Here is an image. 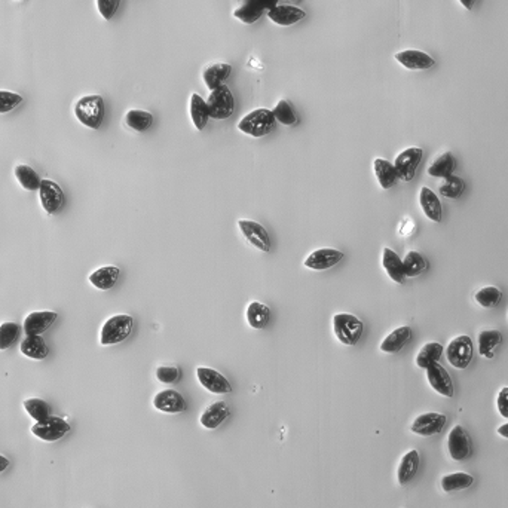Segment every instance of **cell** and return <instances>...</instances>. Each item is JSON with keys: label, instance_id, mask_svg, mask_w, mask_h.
<instances>
[{"label": "cell", "instance_id": "1", "mask_svg": "<svg viewBox=\"0 0 508 508\" xmlns=\"http://www.w3.org/2000/svg\"><path fill=\"white\" fill-rule=\"evenodd\" d=\"M106 113L104 100L100 95H85L75 106L78 120L91 130H99Z\"/></svg>", "mask_w": 508, "mask_h": 508}, {"label": "cell", "instance_id": "2", "mask_svg": "<svg viewBox=\"0 0 508 508\" xmlns=\"http://www.w3.org/2000/svg\"><path fill=\"white\" fill-rule=\"evenodd\" d=\"M275 118H273L272 111L268 109H256V111L245 115L240 123L238 130L247 135H252L259 139V137H265L271 134L275 128Z\"/></svg>", "mask_w": 508, "mask_h": 508}, {"label": "cell", "instance_id": "3", "mask_svg": "<svg viewBox=\"0 0 508 508\" xmlns=\"http://www.w3.org/2000/svg\"><path fill=\"white\" fill-rule=\"evenodd\" d=\"M132 327H134V320L132 317H130V315L127 314L113 315L112 318H109L104 323L101 328L100 343L103 347L116 345V343H120L127 337H130Z\"/></svg>", "mask_w": 508, "mask_h": 508}, {"label": "cell", "instance_id": "4", "mask_svg": "<svg viewBox=\"0 0 508 508\" xmlns=\"http://www.w3.org/2000/svg\"><path fill=\"white\" fill-rule=\"evenodd\" d=\"M333 330L340 343L347 347H354L361 339L363 321L352 314H336L333 317Z\"/></svg>", "mask_w": 508, "mask_h": 508}, {"label": "cell", "instance_id": "5", "mask_svg": "<svg viewBox=\"0 0 508 508\" xmlns=\"http://www.w3.org/2000/svg\"><path fill=\"white\" fill-rule=\"evenodd\" d=\"M207 106L210 118L223 120L230 118L233 111H235V99H233L230 89L226 85H222L211 91Z\"/></svg>", "mask_w": 508, "mask_h": 508}, {"label": "cell", "instance_id": "6", "mask_svg": "<svg viewBox=\"0 0 508 508\" xmlns=\"http://www.w3.org/2000/svg\"><path fill=\"white\" fill-rule=\"evenodd\" d=\"M447 361L458 370H464L470 366L473 360V340L470 336L461 335L450 340L446 349Z\"/></svg>", "mask_w": 508, "mask_h": 508}, {"label": "cell", "instance_id": "7", "mask_svg": "<svg viewBox=\"0 0 508 508\" xmlns=\"http://www.w3.org/2000/svg\"><path fill=\"white\" fill-rule=\"evenodd\" d=\"M70 431V425L63 418L49 416L44 421L36 422L32 427V433L42 442H58Z\"/></svg>", "mask_w": 508, "mask_h": 508}, {"label": "cell", "instance_id": "8", "mask_svg": "<svg viewBox=\"0 0 508 508\" xmlns=\"http://www.w3.org/2000/svg\"><path fill=\"white\" fill-rule=\"evenodd\" d=\"M423 156V150L421 147H407L398 155L394 161V167L398 175V180L410 182L414 180L415 173Z\"/></svg>", "mask_w": 508, "mask_h": 508}, {"label": "cell", "instance_id": "9", "mask_svg": "<svg viewBox=\"0 0 508 508\" xmlns=\"http://www.w3.org/2000/svg\"><path fill=\"white\" fill-rule=\"evenodd\" d=\"M447 447L453 461H465L470 457L471 452V438L470 434L461 425H455L449 433Z\"/></svg>", "mask_w": 508, "mask_h": 508}, {"label": "cell", "instance_id": "10", "mask_svg": "<svg viewBox=\"0 0 508 508\" xmlns=\"http://www.w3.org/2000/svg\"><path fill=\"white\" fill-rule=\"evenodd\" d=\"M39 198H40V204H42V209L48 214H56L64 205L63 189L58 186V183L48 180V178H45V180H42V183H40Z\"/></svg>", "mask_w": 508, "mask_h": 508}, {"label": "cell", "instance_id": "11", "mask_svg": "<svg viewBox=\"0 0 508 508\" xmlns=\"http://www.w3.org/2000/svg\"><path fill=\"white\" fill-rule=\"evenodd\" d=\"M447 422L446 415L437 414V411H428V414H423L418 416L414 423H411V433H415L422 437H431L440 434L445 428Z\"/></svg>", "mask_w": 508, "mask_h": 508}, {"label": "cell", "instance_id": "12", "mask_svg": "<svg viewBox=\"0 0 508 508\" xmlns=\"http://www.w3.org/2000/svg\"><path fill=\"white\" fill-rule=\"evenodd\" d=\"M238 226L247 241L256 247L257 250L264 253H268L271 250V238L265 226L253 221H240Z\"/></svg>", "mask_w": 508, "mask_h": 508}, {"label": "cell", "instance_id": "13", "mask_svg": "<svg viewBox=\"0 0 508 508\" xmlns=\"http://www.w3.org/2000/svg\"><path fill=\"white\" fill-rule=\"evenodd\" d=\"M197 376L201 385L213 394H229L232 391L230 382L214 368L198 367Z\"/></svg>", "mask_w": 508, "mask_h": 508}, {"label": "cell", "instance_id": "14", "mask_svg": "<svg viewBox=\"0 0 508 508\" xmlns=\"http://www.w3.org/2000/svg\"><path fill=\"white\" fill-rule=\"evenodd\" d=\"M58 315L54 311H36L27 315L24 320V332L25 336L42 335L48 328L57 321Z\"/></svg>", "mask_w": 508, "mask_h": 508}, {"label": "cell", "instance_id": "15", "mask_svg": "<svg viewBox=\"0 0 508 508\" xmlns=\"http://www.w3.org/2000/svg\"><path fill=\"white\" fill-rule=\"evenodd\" d=\"M343 259V253L335 249H318L305 259V266L312 271H326L336 266Z\"/></svg>", "mask_w": 508, "mask_h": 508}, {"label": "cell", "instance_id": "16", "mask_svg": "<svg viewBox=\"0 0 508 508\" xmlns=\"http://www.w3.org/2000/svg\"><path fill=\"white\" fill-rule=\"evenodd\" d=\"M427 379L430 382L431 388L443 397H453V382L447 370L440 364L434 363L427 368Z\"/></svg>", "mask_w": 508, "mask_h": 508}, {"label": "cell", "instance_id": "17", "mask_svg": "<svg viewBox=\"0 0 508 508\" xmlns=\"http://www.w3.org/2000/svg\"><path fill=\"white\" fill-rule=\"evenodd\" d=\"M154 406L163 414H182L186 410V402L180 392L174 390H163L154 398Z\"/></svg>", "mask_w": 508, "mask_h": 508}, {"label": "cell", "instance_id": "18", "mask_svg": "<svg viewBox=\"0 0 508 508\" xmlns=\"http://www.w3.org/2000/svg\"><path fill=\"white\" fill-rule=\"evenodd\" d=\"M395 60L400 63L403 67L409 70H428L435 61L431 58L427 52L416 51V49H407L395 54Z\"/></svg>", "mask_w": 508, "mask_h": 508}, {"label": "cell", "instance_id": "19", "mask_svg": "<svg viewBox=\"0 0 508 508\" xmlns=\"http://www.w3.org/2000/svg\"><path fill=\"white\" fill-rule=\"evenodd\" d=\"M419 204H421V209H422L423 214L427 216L431 222H435V223L442 222V217H443L442 202L430 187L423 186L421 189Z\"/></svg>", "mask_w": 508, "mask_h": 508}, {"label": "cell", "instance_id": "20", "mask_svg": "<svg viewBox=\"0 0 508 508\" xmlns=\"http://www.w3.org/2000/svg\"><path fill=\"white\" fill-rule=\"evenodd\" d=\"M230 410L225 402H217L204 410L201 416V425L207 430H216L229 418Z\"/></svg>", "mask_w": 508, "mask_h": 508}, {"label": "cell", "instance_id": "21", "mask_svg": "<svg viewBox=\"0 0 508 508\" xmlns=\"http://www.w3.org/2000/svg\"><path fill=\"white\" fill-rule=\"evenodd\" d=\"M411 335L414 333H411V328L409 326H402L395 328V330L391 332L380 343V351L385 354L400 352L410 342Z\"/></svg>", "mask_w": 508, "mask_h": 508}, {"label": "cell", "instance_id": "22", "mask_svg": "<svg viewBox=\"0 0 508 508\" xmlns=\"http://www.w3.org/2000/svg\"><path fill=\"white\" fill-rule=\"evenodd\" d=\"M382 266H383V269L387 271L388 277L394 283L403 284V281L406 280L403 260L394 250L388 249V247H387V249H383V252H382Z\"/></svg>", "mask_w": 508, "mask_h": 508}, {"label": "cell", "instance_id": "23", "mask_svg": "<svg viewBox=\"0 0 508 508\" xmlns=\"http://www.w3.org/2000/svg\"><path fill=\"white\" fill-rule=\"evenodd\" d=\"M20 351L27 359L32 360H44L49 354V348L47 345V340L40 335L33 336H25L21 342Z\"/></svg>", "mask_w": 508, "mask_h": 508}, {"label": "cell", "instance_id": "24", "mask_svg": "<svg viewBox=\"0 0 508 508\" xmlns=\"http://www.w3.org/2000/svg\"><path fill=\"white\" fill-rule=\"evenodd\" d=\"M419 464H421V458L418 450H409L402 458L400 465H398V471H397L398 483L404 486L409 482H411V478L416 476L419 470Z\"/></svg>", "mask_w": 508, "mask_h": 508}, {"label": "cell", "instance_id": "25", "mask_svg": "<svg viewBox=\"0 0 508 508\" xmlns=\"http://www.w3.org/2000/svg\"><path fill=\"white\" fill-rule=\"evenodd\" d=\"M120 271L118 266H103L89 275V283L99 290H111L118 283Z\"/></svg>", "mask_w": 508, "mask_h": 508}, {"label": "cell", "instance_id": "26", "mask_svg": "<svg viewBox=\"0 0 508 508\" xmlns=\"http://www.w3.org/2000/svg\"><path fill=\"white\" fill-rule=\"evenodd\" d=\"M268 17L278 25H292L300 21L302 18H305V11H302L300 8L296 6L281 5L269 9Z\"/></svg>", "mask_w": 508, "mask_h": 508}, {"label": "cell", "instance_id": "27", "mask_svg": "<svg viewBox=\"0 0 508 508\" xmlns=\"http://www.w3.org/2000/svg\"><path fill=\"white\" fill-rule=\"evenodd\" d=\"M232 67L226 63H214L210 64L204 70V82L209 89H216L218 87L225 85V80L230 76Z\"/></svg>", "mask_w": 508, "mask_h": 508}, {"label": "cell", "instance_id": "28", "mask_svg": "<svg viewBox=\"0 0 508 508\" xmlns=\"http://www.w3.org/2000/svg\"><path fill=\"white\" fill-rule=\"evenodd\" d=\"M245 317H247V323H249L252 328L262 330V328H265L269 323L271 309L268 305L262 304V302H252V304L247 306Z\"/></svg>", "mask_w": 508, "mask_h": 508}, {"label": "cell", "instance_id": "29", "mask_svg": "<svg viewBox=\"0 0 508 508\" xmlns=\"http://www.w3.org/2000/svg\"><path fill=\"white\" fill-rule=\"evenodd\" d=\"M373 170H375L376 178H378V182L382 189L388 190L392 186H395V183L398 182V175H397L394 163H391L387 159L376 158L373 161Z\"/></svg>", "mask_w": 508, "mask_h": 508}, {"label": "cell", "instance_id": "30", "mask_svg": "<svg viewBox=\"0 0 508 508\" xmlns=\"http://www.w3.org/2000/svg\"><path fill=\"white\" fill-rule=\"evenodd\" d=\"M502 343V333L500 330H483L478 335V352L485 359H493L498 347Z\"/></svg>", "mask_w": 508, "mask_h": 508}, {"label": "cell", "instance_id": "31", "mask_svg": "<svg viewBox=\"0 0 508 508\" xmlns=\"http://www.w3.org/2000/svg\"><path fill=\"white\" fill-rule=\"evenodd\" d=\"M190 118L198 131H202L205 127H207V122L210 119L209 106L207 101H205L198 94H192L190 97Z\"/></svg>", "mask_w": 508, "mask_h": 508}, {"label": "cell", "instance_id": "32", "mask_svg": "<svg viewBox=\"0 0 508 508\" xmlns=\"http://www.w3.org/2000/svg\"><path fill=\"white\" fill-rule=\"evenodd\" d=\"M457 170V159L453 156L452 152H445L443 155L438 156L428 168V174L431 177L438 178H447L453 175Z\"/></svg>", "mask_w": 508, "mask_h": 508}, {"label": "cell", "instance_id": "33", "mask_svg": "<svg viewBox=\"0 0 508 508\" xmlns=\"http://www.w3.org/2000/svg\"><path fill=\"white\" fill-rule=\"evenodd\" d=\"M443 349H445L443 345H442V343H438V342L425 343V345L421 348V351L416 355V366L427 370L434 363H438L440 357L443 355Z\"/></svg>", "mask_w": 508, "mask_h": 508}, {"label": "cell", "instance_id": "34", "mask_svg": "<svg viewBox=\"0 0 508 508\" xmlns=\"http://www.w3.org/2000/svg\"><path fill=\"white\" fill-rule=\"evenodd\" d=\"M473 483H474V477L469 473H464V471L452 473L442 478V488L447 493L465 490V489L471 488Z\"/></svg>", "mask_w": 508, "mask_h": 508}, {"label": "cell", "instance_id": "35", "mask_svg": "<svg viewBox=\"0 0 508 508\" xmlns=\"http://www.w3.org/2000/svg\"><path fill=\"white\" fill-rule=\"evenodd\" d=\"M13 173H16V177L18 183L21 185L23 189L29 190V192H35V190H39L40 187V183H42V180H40L39 174L29 166H17L16 170H13Z\"/></svg>", "mask_w": 508, "mask_h": 508}, {"label": "cell", "instance_id": "36", "mask_svg": "<svg viewBox=\"0 0 508 508\" xmlns=\"http://www.w3.org/2000/svg\"><path fill=\"white\" fill-rule=\"evenodd\" d=\"M125 122L127 125L137 131V132H143L147 131L154 123V115L146 111H139V109H132L125 116Z\"/></svg>", "mask_w": 508, "mask_h": 508}, {"label": "cell", "instance_id": "37", "mask_svg": "<svg viewBox=\"0 0 508 508\" xmlns=\"http://www.w3.org/2000/svg\"><path fill=\"white\" fill-rule=\"evenodd\" d=\"M403 268L406 278H414L421 275V273L427 269V260L418 252H409L403 259Z\"/></svg>", "mask_w": 508, "mask_h": 508}, {"label": "cell", "instance_id": "38", "mask_svg": "<svg viewBox=\"0 0 508 508\" xmlns=\"http://www.w3.org/2000/svg\"><path fill=\"white\" fill-rule=\"evenodd\" d=\"M476 302L483 308H495L501 304L502 300V292L500 290L498 287H493V285H488V287H483L480 288V290L476 293Z\"/></svg>", "mask_w": 508, "mask_h": 508}, {"label": "cell", "instance_id": "39", "mask_svg": "<svg viewBox=\"0 0 508 508\" xmlns=\"http://www.w3.org/2000/svg\"><path fill=\"white\" fill-rule=\"evenodd\" d=\"M24 409L36 422H40L51 416V407L42 398H29V400L24 402Z\"/></svg>", "mask_w": 508, "mask_h": 508}, {"label": "cell", "instance_id": "40", "mask_svg": "<svg viewBox=\"0 0 508 508\" xmlns=\"http://www.w3.org/2000/svg\"><path fill=\"white\" fill-rule=\"evenodd\" d=\"M21 333L20 324L13 321H6L0 326V351L9 349L17 342Z\"/></svg>", "mask_w": 508, "mask_h": 508}, {"label": "cell", "instance_id": "41", "mask_svg": "<svg viewBox=\"0 0 508 508\" xmlns=\"http://www.w3.org/2000/svg\"><path fill=\"white\" fill-rule=\"evenodd\" d=\"M272 113H273V118H275V120H278L280 123H283V125H287V127L295 125L296 120H297V116H296V113L293 111L292 104L288 101H285V100H281L275 107H273Z\"/></svg>", "mask_w": 508, "mask_h": 508}, {"label": "cell", "instance_id": "42", "mask_svg": "<svg viewBox=\"0 0 508 508\" xmlns=\"http://www.w3.org/2000/svg\"><path fill=\"white\" fill-rule=\"evenodd\" d=\"M464 192V182L462 178L457 175H450L445 178V183L440 186V195L449 199H457L462 195Z\"/></svg>", "mask_w": 508, "mask_h": 508}, {"label": "cell", "instance_id": "43", "mask_svg": "<svg viewBox=\"0 0 508 508\" xmlns=\"http://www.w3.org/2000/svg\"><path fill=\"white\" fill-rule=\"evenodd\" d=\"M23 103V97L17 92L0 91V115L12 112Z\"/></svg>", "mask_w": 508, "mask_h": 508}, {"label": "cell", "instance_id": "44", "mask_svg": "<svg viewBox=\"0 0 508 508\" xmlns=\"http://www.w3.org/2000/svg\"><path fill=\"white\" fill-rule=\"evenodd\" d=\"M156 378L162 383H175L180 379V368L175 366H162L156 370Z\"/></svg>", "mask_w": 508, "mask_h": 508}, {"label": "cell", "instance_id": "45", "mask_svg": "<svg viewBox=\"0 0 508 508\" xmlns=\"http://www.w3.org/2000/svg\"><path fill=\"white\" fill-rule=\"evenodd\" d=\"M120 0H97V8L104 20H112L119 8Z\"/></svg>", "mask_w": 508, "mask_h": 508}, {"label": "cell", "instance_id": "46", "mask_svg": "<svg viewBox=\"0 0 508 508\" xmlns=\"http://www.w3.org/2000/svg\"><path fill=\"white\" fill-rule=\"evenodd\" d=\"M260 12H262V11H260V8H253L250 5H247V6H244V8H241V9H238L235 12V17L245 21L247 24H250V23L256 21L260 17Z\"/></svg>", "mask_w": 508, "mask_h": 508}, {"label": "cell", "instance_id": "47", "mask_svg": "<svg viewBox=\"0 0 508 508\" xmlns=\"http://www.w3.org/2000/svg\"><path fill=\"white\" fill-rule=\"evenodd\" d=\"M497 406L500 415L505 419H508V387H504L497 398Z\"/></svg>", "mask_w": 508, "mask_h": 508}, {"label": "cell", "instance_id": "48", "mask_svg": "<svg viewBox=\"0 0 508 508\" xmlns=\"http://www.w3.org/2000/svg\"><path fill=\"white\" fill-rule=\"evenodd\" d=\"M8 466H9V459L6 457H4V455H0V474H2L4 471H6Z\"/></svg>", "mask_w": 508, "mask_h": 508}, {"label": "cell", "instance_id": "49", "mask_svg": "<svg viewBox=\"0 0 508 508\" xmlns=\"http://www.w3.org/2000/svg\"><path fill=\"white\" fill-rule=\"evenodd\" d=\"M498 434H500L501 437H504V438H508V422L504 423V425H501V427L498 428Z\"/></svg>", "mask_w": 508, "mask_h": 508}, {"label": "cell", "instance_id": "50", "mask_svg": "<svg viewBox=\"0 0 508 508\" xmlns=\"http://www.w3.org/2000/svg\"><path fill=\"white\" fill-rule=\"evenodd\" d=\"M461 5L465 8V9H473L476 0H459Z\"/></svg>", "mask_w": 508, "mask_h": 508}]
</instances>
